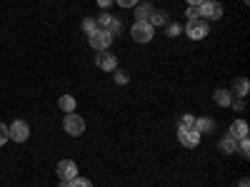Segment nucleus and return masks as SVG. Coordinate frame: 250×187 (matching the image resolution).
Returning <instances> with one entry per match:
<instances>
[{
    "mask_svg": "<svg viewBox=\"0 0 250 187\" xmlns=\"http://www.w3.org/2000/svg\"><path fill=\"white\" fill-rule=\"evenodd\" d=\"M130 35L135 43H150L153 35H155V28L148 23V20H135V25L130 28Z\"/></svg>",
    "mask_w": 250,
    "mask_h": 187,
    "instance_id": "1",
    "label": "nucleus"
},
{
    "mask_svg": "<svg viewBox=\"0 0 250 187\" xmlns=\"http://www.w3.org/2000/svg\"><path fill=\"white\" fill-rule=\"evenodd\" d=\"M88 43H90V48L98 50V53H100V50H108V48L113 45V35H110L108 30H98V28H95V30L88 35Z\"/></svg>",
    "mask_w": 250,
    "mask_h": 187,
    "instance_id": "2",
    "label": "nucleus"
},
{
    "mask_svg": "<svg viewBox=\"0 0 250 187\" xmlns=\"http://www.w3.org/2000/svg\"><path fill=\"white\" fill-rule=\"evenodd\" d=\"M62 130H65L68 135H73V137H78V135L85 132V120H83L80 115H75V112H68L65 120H62Z\"/></svg>",
    "mask_w": 250,
    "mask_h": 187,
    "instance_id": "3",
    "label": "nucleus"
},
{
    "mask_svg": "<svg viewBox=\"0 0 250 187\" xmlns=\"http://www.w3.org/2000/svg\"><path fill=\"white\" fill-rule=\"evenodd\" d=\"M208 33H210V25L205 23V20H188V25H185V35L190 37V40H203L208 37Z\"/></svg>",
    "mask_w": 250,
    "mask_h": 187,
    "instance_id": "4",
    "label": "nucleus"
},
{
    "mask_svg": "<svg viewBox=\"0 0 250 187\" xmlns=\"http://www.w3.org/2000/svg\"><path fill=\"white\" fill-rule=\"evenodd\" d=\"M8 135L13 142H25L30 137V125L25 120H15L13 125H8Z\"/></svg>",
    "mask_w": 250,
    "mask_h": 187,
    "instance_id": "5",
    "label": "nucleus"
},
{
    "mask_svg": "<svg viewBox=\"0 0 250 187\" xmlns=\"http://www.w3.org/2000/svg\"><path fill=\"white\" fill-rule=\"evenodd\" d=\"M178 142L183 145V148H198L200 145V132L195 128H178Z\"/></svg>",
    "mask_w": 250,
    "mask_h": 187,
    "instance_id": "6",
    "label": "nucleus"
},
{
    "mask_svg": "<svg viewBox=\"0 0 250 187\" xmlns=\"http://www.w3.org/2000/svg\"><path fill=\"white\" fill-rule=\"evenodd\" d=\"M198 13L205 20H220L223 18V5L218 3V0H205V3L198 5Z\"/></svg>",
    "mask_w": 250,
    "mask_h": 187,
    "instance_id": "7",
    "label": "nucleus"
},
{
    "mask_svg": "<svg viewBox=\"0 0 250 187\" xmlns=\"http://www.w3.org/2000/svg\"><path fill=\"white\" fill-rule=\"evenodd\" d=\"M95 65H98L100 70H105V73H113V70L118 68V57H115L110 50H100V53L95 55Z\"/></svg>",
    "mask_w": 250,
    "mask_h": 187,
    "instance_id": "8",
    "label": "nucleus"
},
{
    "mask_svg": "<svg viewBox=\"0 0 250 187\" xmlns=\"http://www.w3.org/2000/svg\"><path fill=\"white\" fill-rule=\"evenodd\" d=\"M55 172H58L60 180H73V177H78V165L73 160H60Z\"/></svg>",
    "mask_w": 250,
    "mask_h": 187,
    "instance_id": "9",
    "label": "nucleus"
},
{
    "mask_svg": "<svg viewBox=\"0 0 250 187\" xmlns=\"http://www.w3.org/2000/svg\"><path fill=\"white\" fill-rule=\"evenodd\" d=\"M248 122L245 120H233V125H230V130H228V135H230L233 140H243V137H248Z\"/></svg>",
    "mask_w": 250,
    "mask_h": 187,
    "instance_id": "10",
    "label": "nucleus"
},
{
    "mask_svg": "<svg viewBox=\"0 0 250 187\" xmlns=\"http://www.w3.org/2000/svg\"><path fill=\"white\" fill-rule=\"evenodd\" d=\"M218 150H220L223 155H235V150H238V140H233L230 135H223L220 142H218Z\"/></svg>",
    "mask_w": 250,
    "mask_h": 187,
    "instance_id": "11",
    "label": "nucleus"
},
{
    "mask_svg": "<svg viewBox=\"0 0 250 187\" xmlns=\"http://www.w3.org/2000/svg\"><path fill=\"white\" fill-rule=\"evenodd\" d=\"M213 100H215V105H218V108H230L233 93H230V90H225V88H218L215 95H213Z\"/></svg>",
    "mask_w": 250,
    "mask_h": 187,
    "instance_id": "12",
    "label": "nucleus"
},
{
    "mask_svg": "<svg viewBox=\"0 0 250 187\" xmlns=\"http://www.w3.org/2000/svg\"><path fill=\"white\" fill-rule=\"evenodd\" d=\"M248 90H250V82H248V77H235L233 80V97H245L248 95Z\"/></svg>",
    "mask_w": 250,
    "mask_h": 187,
    "instance_id": "13",
    "label": "nucleus"
},
{
    "mask_svg": "<svg viewBox=\"0 0 250 187\" xmlns=\"http://www.w3.org/2000/svg\"><path fill=\"white\" fill-rule=\"evenodd\" d=\"M195 130L200 135H208V132H215V122L210 117H195Z\"/></svg>",
    "mask_w": 250,
    "mask_h": 187,
    "instance_id": "14",
    "label": "nucleus"
},
{
    "mask_svg": "<svg viewBox=\"0 0 250 187\" xmlns=\"http://www.w3.org/2000/svg\"><path fill=\"white\" fill-rule=\"evenodd\" d=\"M58 108L65 112V115H68V112H75V97H73V95H62V97L58 100Z\"/></svg>",
    "mask_w": 250,
    "mask_h": 187,
    "instance_id": "15",
    "label": "nucleus"
},
{
    "mask_svg": "<svg viewBox=\"0 0 250 187\" xmlns=\"http://www.w3.org/2000/svg\"><path fill=\"white\" fill-rule=\"evenodd\" d=\"M148 23H150L153 28H158V25H168V13H165V10H153V15L148 18Z\"/></svg>",
    "mask_w": 250,
    "mask_h": 187,
    "instance_id": "16",
    "label": "nucleus"
},
{
    "mask_svg": "<svg viewBox=\"0 0 250 187\" xmlns=\"http://www.w3.org/2000/svg\"><path fill=\"white\" fill-rule=\"evenodd\" d=\"M110 20H113V15H110V13H100V15L95 18V25H98V30H108Z\"/></svg>",
    "mask_w": 250,
    "mask_h": 187,
    "instance_id": "17",
    "label": "nucleus"
},
{
    "mask_svg": "<svg viewBox=\"0 0 250 187\" xmlns=\"http://www.w3.org/2000/svg\"><path fill=\"white\" fill-rule=\"evenodd\" d=\"M135 15H138V20H148L153 15V8L150 5H135Z\"/></svg>",
    "mask_w": 250,
    "mask_h": 187,
    "instance_id": "18",
    "label": "nucleus"
},
{
    "mask_svg": "<svg viewBox=\"0 0 250 187\" xmlns=\"http://www.w3.org/2000/svg\"><path fill=\"white\" fill-rule=\"evenodd\" d=\"M113 73H115V82H118V85H128V80H130L128 70H120V68H115Z\"/></svg>",
    "mask_w": 250,
    "mask_h": 187,
    "instance_id": "19",
    "label": "nucleus"
},
{
    "mask_svg": "<svg viewBox=\"0 0 250 187\" xmlns=\"http://www.w3.org/2000/svg\"><path fill=\"white\" fill-rule=\"evenodd\" d=\"M80 28H83V33H85V35H90L98 25H95V18H85V20H83V23H80Z\"/></svg>",
    "mask_w": 250,
    "mask_h": 187,
    "instance_id": "20",
    "label": "nucleus"
},
{
    "mask_svg": "<svg viewBox=\"0 0 250 187\" xmlns=\"http://www.w3.org/2000/svg\"><path fill=\"white\" fill-rule=\"evenodd\" d=\"M238 152H240L243 157H250V140H248V137L238 140Z\"/></svg>",
    "mask_w": 250,
    "mask_h": 187,
    "instance_id": "21",
    "label": "nucleus"
},
{
    "mask_svg": "<svg viewBox=\"0 0 250 187\" xmlns=\"http://www.w3.org/2000/svg\"><path fill=\"white\" fill-rule=\"evenodd\" d=\"M70 187H93V182L88 177H73L70 180Z\"/></svg>",
    "mask_w": 250,
    "mask_h": 187,
    "instance_id": "22",
    "label": "nucleus"
},
{
    "mask_svg": "<svg viewBox=\"0 0 250 187\" xmlns=\"http://www.w3.org/2000/svg\"><path fill=\"white\" fill-rule=\"evenodd\" d=\"M178 128H195V117L193 115H183L180 122H178Z\"/></svg>",
    "mask_w": 250,
    "mask_h": 187,
    "instance_id": "23",
    "label": "nucleus"
},
{
    "mask_svg": "<svg viewBox=\"0 0 250 187\" xmlns=\"http://www.w3.org/2000/svg\"><path fill=\"white\" fill-rule=\"evenodd\" d=\"M120 30H123V23H120L118 18H113V20H110V25H108V33H110V35H118Z\"/></svg>",
    "mask_w": 250,
    "mask_h": 187,
    "instance_id": "24",
    "label": "nucleus"
},
{
    "mask_svg": "<svg viewBox=\"0 0 250 187\" xmlns=\"http://www.w3.org/2000/svg\"><path fill=\"white\" fill-rule=\"evenodd\" d=\"M180 25L178 23H168V25H165V33H168V37H175V35H180Z\"/></svg>",
    "mask_w": 250,
    "mask_h": 187,
    "instance_id": "25",
    "label": "nucleus"
},
{
    "mask_svg": "<svg viewBox=\"0 0 250 187\" xmlns=\"http://www.w3.org/2000/svg\"><path fill=\"white\" fill-rule=\"evenodd\" d=\"M8 140H10V135H8V125L0 122V145H5Z\"/></svg>",
    "mask_w": 250,
    "mask_h": 187,
    "instance_id": "26",
    "label": "nucleus"
},
{
    "mask_svg": "<svg viewBox=\"0 0 250 187\" xmlns=\"http://www.w3.org/2000/svg\"><path fill=\"white\" fill-rule=\"evenodd\" d=\"M185 15H188V20H198V18H200V13H198L195 5H188V13H185Z\"/></svg>",
    "mask_w": 250,
    "mask_h": 187,
    "instance_id": "27",
    "label": "nucleus"
},
{
    "mask_svg": "<svg viewBox=\"0 0 250 187\" xmlns=\"http://www.w3.org/2000/svg\"><path fill=\"white\" fill-rule=\"evenodd\" d=\"M230 105H233L238 112H243V110H245V97H238V100L233 97V102H230Z\"/></svg>",
    "mask_w": 250,
    "mask_h": 187,
    "instance_id": "28",
    "label": "nucleus"
},
{
    "mask_svg": "<svg viewBox=\"0 0 250 187\" xmlns=\"http://www.w3.org/2000/svg\"><path fill=\"white\" fill-rule=\"evenodd\" d=\"M115 3H118L120 8H135V5H138V0H115Z\"/></svg>",
    "mask_w": 250,
    "mask_h": 187,
    "instance_id": "29",
    "label": "nucleus"
},
{
    "mask_svg": "<svg viewBox=\"0 0 250 187\" xmlns=\"http://www.w3.org/2000/svg\"><path fill=\"white\" fill-rule=\"evenodd\" d=\"M113 3H115V0H98V5H100L103 10H108V8H110Z\"/></svg>",
    "mask_w": 250,
    "mask_h": 187,
    "instance_id": "30",
    "label": "nucleus"
},
{
    "mask_svg": "<svg viewBox=\"0 0 250 187\" xmlns=\"http://www.w3.org/2000/svg\"><path fill=\"white\" fill-rule=\"evenodd\" d=\"M185 3H188V5H195V8H198L200 3H205V0H185Z\"/></svg>",
    "mask_w": 250,
    "mask_h": 187,
    "instance_id": "31",
    "label": "nucleus"
},
{
    "mask_svg": "<svg viewBox=\"0 0 250 187\" xmlns=\"http://www.w3.org/2000/svg\"><path fill=\"white\" fill-rule=\"evenodd\" d=\"M238 187H250V180H248V177H243V180L238 182Z\"/></svg>",
    "mask_w": 250,
    "mask_h": 187,
    "instance_id": "32",
    "label": "nucleus"
},
{
    "mask_svg": "<svg viewBox=\"0 0 250 187\" xmlns=\"http://www.w3.org/2000/svg\"><path fill=\"white\" fill-rule=\"evenodd\" d=\"M58 187H70V180H60V185Z\"/></svg>",
    "mask_w": 250,
    "mask_h": 187,
    "instance_id": "33",
    "label": "nucleus"
}]
</instances>
